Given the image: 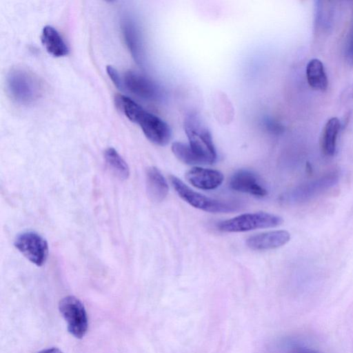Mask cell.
<instances>
[{
  "instance_id": "44dd1931",
  "label": "cell",
  "mask_w": 353,
  "mask_h": 353,
  "mask_svg": "<svg viewBox=\"0 0 353 353\" xmlns=\"http://www.w3.org/2000/svg\"><path fill=\"white\" fill-rule=\"evenodd\" d=\"M106 71L114 85L119 89H122L123 83L117 70L112 65H108L106 67Z\"/></svg>"
},
{
  "instance_id": "5bb4252c",
  "label": "cell",
  "mask_w": 353,
  "mask_h": 353,
  "mask_svg": "<svg viewBox=\"0 0 353 353\" xmlns=\"http://www.w3.org/2000/svg\"><path fill=\"white\" fill-rule=\"evenodd\" d=\"M41 42L48 52L56 57L68 54V46L59 32L51 26L43 27L41 32Z\"/></svg>"
},
{
  "instance_id": "603a6c76",
  "label": "cell",
  "mask_w": 353,
  "mask_h": 353,
  "mask_svg": "<svg viewBox=\"0 0 353 353\" xmlns=\"http://www.w3.org/2000/svg\"><path fill=\"white\" fill-rule=\"evenodd\" d=\"M38 353H62V352L60 350H59L58 348L52 347V348H48V349L43 350L42 351H40Z\"/></svg>"
},
{
  "instance_id": "6da1fadb",
  "label": "cell",
  "mask_w": 353,
  "mask_h": 353,
  "mask_svg": "<svg viewBox=\"0 0 353 353\" xmlns=\"http://www.w3.org/2000/svg\"><path fill=\"white\" fill-rule=\"evenodd\" d=\"M6 85L11 97L22 104H30L41 95L42 85L32 73L22 69L11 70L6 79Z\"/></svg>"
},
{
  "instance_id": "ffe728a7",
  "label": "cell",
  "mask_w": 353,
  "mask_h": 353,
  "mask_svg": "<svg viewBox=\"0 0 353 353\" xmlns=\"http://www.w3.org/2000/svg\"><path fill=\"white\" fill-rule=\"evenodd\" d=\"M171 148L175 157L185 164H203L201 159L194 153L188 143L175 141L172 144Z\"/></svg>"
},
{
  "instance_id": "52a82bcc",
  "label": "cell",
  "mask_w": 353,
  "mask_h": 353,
  "mask_svg": "<svg viewBox=\"0 0 353 353\" xmlns=\"http://www.w3.org/2000/svg\"><path fill=\"white\" fill-rule=\"evenodd\" d=\"M147 139L158 145H165L171 139L169 125L155 114L144 111L138 123Z\"/></svg>"
},
{
  "instance_id": "4fadbf2b",
  "label": "cell",
  "mask_w": 353,
  "mask_h": 353,
  "mask_svg": "<svg viewBox=\"0 0 353 353\" xmlns=\"http://www.w3.org/2000/svg\"><path fill=\"white\" fill-rule=\"evenodd\" d=\"M147 193L152 201L161 202L168 193V185L161 172L155 167H150L146 171Z\"/></svg>"
},
{
  "instance_id": "ac0fdd59",
  "label": "cell",
  "mask_w": 353,
  "mask_h": 353,
  "mask_svg": "<svg viewBox=\"0 0 353 353\" xmlns=\"http://www.w3.org/2000/svg\"><path fill=\"white\" fill-rule=\"evenodd\" d=\"M104 158L109 168L119 179L125 180L129 177V167L114 148H107L104 151Z\"/></svg>"
},
{
  "instance_id": "9a60e30c",
  "label": "cell",
  "mask_w": 353,
  "mask_h": 353,
  "mask_svg": "<svg viewBox=\"0 0 353 353\" xmlns=\"http://www.w3.org/2000/svg\"><path fill=\"white\" fill-rule=\"evenodd\" d=\"M308 84L313 89L324 91L328 85L327 77L323 63L318 59H311L306 66Z\"/></svg>"
},
{
  "instance_id": "e0dca14e",
  "label": "cell",
  "mask_w": 353,
  "mask_h": 353,
  "mask_svg": "<svg viewBox=\"0 0 353 353\" xmlns=\"http://www.w3.org/2000/svg\"><path fill=\"white\" fill-rule=\"evenodd\" d=\"M123 34L129 50L134 58L140 61L141 59V44L139 31L135 24L130 19L123 23Z\"/></svg>"
},
{
  "instance_id": "cb8c5ba5",
  "label": "cell",
  "mask_w": 353,
  "mask_h": 353,
  "mask_svg": "<svg viewBox=\"0 0 353 353\" xmlns=\"http://www.w3.org/2000/svg\"><path fill=\"white\" fill-rule=\"evenodd\" d=\"M294 353H319V352L312 350V349H307V348H303L301 349Z\"/></svg>"
},
{
  "instance_id": "2e32d148",
  "label": "cell",
  "mask_w": 353,
  "mask_h": 353,
  "mask_svg": "<svg viewBox=\"0 0 353 353\" xmlns=\"http://www.w3.org/2000/svg\"><path fill=\"white\" fill-rule=\"evenodd\" d=\"M340 128V121L336 117L330 119L325 125L321 137V148L327 156H332L335 152Z\"/></svg>"
},
{
  "instance_id": "7c38bea8",
  "label": "cell",
  "mask_w": 353,
  "mask_h": 353,
  "mask_svg": "<svg viewBox=\"0 0 353 353\" xmlns=\"http://www.w3.org/2000/svg\"><path fill=\"white\" fill-rule=\"evenodd\" d=\"M188 181L193 186L202 190H213L223 181V174L216 170L194 167L185 174Z\"/></svg>"
},
{
  "instance_id": "3957f363",
  "label": "cell",
  "mask_w": 353,
  "mask_h": 353,
  "mask_svg": "<svg viewBox=\"0 0 353 353\" xmlns=\"http://www.w3.org/2000/svg\"><path fill=\"white\" fill-rule=\"evenodd\" d=\"M283 223L281 217L264 212L246 213L219 222V230L225 232H246L260 228H274Z\"/></svg>"
},
{
  "instance_id": "ba28073f",
  "label": "cell",
  "mask_w": 353,
  "mask_h": 353,
  "mask_svg": "<svg viewBox=\"0 0 353 353\" xmlns=\"http://www.w3.org/2000/svg\"><path fill=\"white\" fill-rule=\"evenodd\" d=\"M338 179L337 172H331L294 190L286 196L287 199L291 202L307 201L333 186L337 182Z\"/></svg>"
},
{
  "instance_id": "9c48e42d",
  "label": "cell",
  "mask_w": 353,
  "mask_h": 353,
  "mask_svg": "<svg viewBox=\"0 0 353 353\" xmlns=\"http://www.w3.org/2000/svg\"><path fill=\"white\" fill-rule=\"evenodd\" d=\"M230 186L235 191L255 196L263 197L268 194L267 190L261 184L256 174L248 170L236 172L230 179Z\"/></svg>"
},
{
  "instance_id": "7402d4cb",
  "label": "cell",
  "mask_w": 353,
  "mask_h": 353,
  "mask_svg": "<svg viewBox=\"0 0 353 353\" xmlns=\"http://www.w3.org/2000/svg\"><path fill=\"white\" fill-rule=\"evenodd\" d=\"M345 56L348 62L353 64V26L347 39L345 48Z\"/></svg>"
},
{
  "instance_id": "8992f818",
  "label": "cell",
  "mask_w": 353,
  "mask_h": 353,
  "mask_svg": "<svg viewBox=\"0 0 353 353\" xmlns=\"http://www.w3.org/2000/svg\"><path fill=\"white\" fill-rule=\"evenodd\" d=\"M15 248L31 263L43 265L48 255V243L34 232H26L19 234L14 240Z\"/></svg>"
},
{
  "instance_id": "5b68a950",
  "label": "cell",
  "mask_w": 353,
  "mask_h": 353,
  "mask_svg": "<svg viewBox=\"0 0 353 353\" xmlns=\"http://www.w3.org/2000/svg\"><path fill=\"white\" fill-rule=\"evenodd\" d=\"M59 309L67 322L68 332L74 336L81 339L88 330V316L83 303L73 296L62 299Z\"/></svg>"
},
{
  "instance_id": "30bf717a",
  "label": "cell",
  "mask_w": 353,
  "mask_h": 353,
  "mask_svg": "<svg viewBox=\"0 0 353 353\" xmlns=\"http://www.w3.org/2000/svg\"><path fill=\"white\" fill-rule=\"evenodd\" d=\"M123 83L129 91L142 99L152 100L157 96V85L148 77L137 72L127 71Z\"/></svg>"
},
{
  "instance_id": "7a4b0ae2",
  "label": "cell",
  "mask_w": 353,
  "mask_h": 353,
  "mask_svg": "<svg viewBox=\"0 0 353 353\" xmlns=\"http://www.w3.org/2000/svg\"><path fill=\"white\" fill-rule=\"evenodd\" d=\"M184 130L191 149L203 164L213 163L216 159V152L212 138L208 130L194 116L184 122Z\"/></svg>"
},
{
  "instance_id": "277c9868",
  "label": "cell",
  "mask_w": 353,
  "mask_h": 353,
  "mask_svg": "<svg viewBox=\"0 0 353 353\" xmlns=\"http://www.w3.org/2000/svg\"><path fill=\"white\" fill-rule=\"evenodd\" d=\"M171 183L178 195L192 206L212 213H226L235 211L238 206L208 197L194 191L175 176H170Z\"/></svg>"
},
{
  "instance_id": "d6986e66",
  "label": "cell",
  "mask_w": 353,
  "mask_h": 353,
  "mask_svg": "<svg viewBox=\"0 0 353 353\" xmlns=\"http://www.w3.org/2000/svg\"><path fill=\"white\" fill-rule=\"evenodd\" d=\"M114 101L119 111L131 121L138 123L145 111L141 105L128 97L122 94L117 95Z\"/></svg>"
},
{
  "instance_id": "8fae6325",
  "label": "cell",
  "mask_w": 353,
  "mask_h": 353,
  "mask_svg": "<svg viewBox=\"0 0 353 353\" xmlns=\"http://www.w3.org/2000/svg\"><path fill=\"white\" fill-rule=\"evenodd\" d=\"M290 234L286 230H274L250 236L247 245L254 250H267L278 248L286 244Z\"/></svg>"
}]
</instances>
